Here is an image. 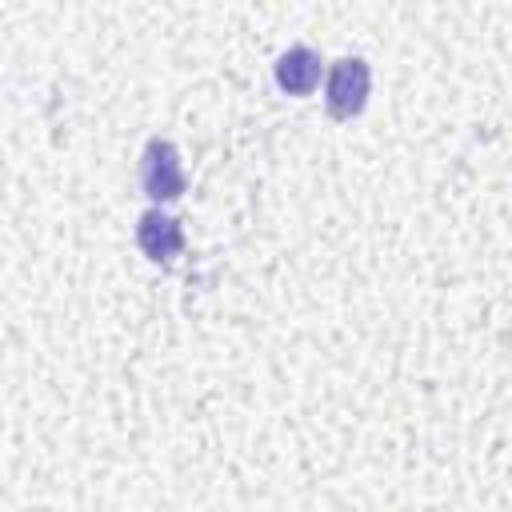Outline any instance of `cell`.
Wrapping results in <instances>:
<instances>
[{
    "label": "cell",
    "instance_id": "277c9868",
    "mask_svg": "<svg viewBox=\"0 0 512 512\" xmlns=\"http://www.w3.org/2000/svg\"><path fill=\"white\" fill-rule=\"evenodd\" d=\"M276 84L288 92V96H308L316 84H320V56L312 48H288L280 60H276Z\"/></svg>",
    "mask_w": 512,
    "mask_h": 512
},
{
    "label": "cell",
    "instance_id": "7a4b0ae2",
    "mask_svg": "<svg viewBox=\"0 0 512 512\" xmlns=\"http://www.w3.org/2000/svg\"><path fill=\"white\" fill-rule=\"evenodd\" d=\"M140 184L152 200H176L184 192V164L168 140H152L140 156Z\"/></svg>",
    "mask_w": 512,
    "mask_h": 512
},
{
    "label": "cell",
    "instance_id": "6da1fadb",
    "mask_svg": "<svg viewBox=\"0 0 512 512\" xmlns=\"http://www.w3.org/2000/svg\"><path fill=\"white\" fill-rule=\"evenodd\" d=\"M368 84H372V72H368L364 60H356V56L336 60L332 72H328V88H324L328 112L336 120H352L368 100Z\"/></svg>",
    "mask_w": 512,
    "mask_h": 512
},
{
    "label": "cell",
    "instance_id": "3957f363",
    "mask_svg": "<svg viewBox=\"0 0 512 512\" xmlns=\"http://www.w3.org/2000/svg\"><path fill=\"white\" fill-rule=\"evenodd\" d=\"M136 244L144 248L148 260H172L180 252V244H184V232H180V224L172 216L144 212L140 224H136Z\"/></svg>",
    "mask_w": 512,
    "mask_h": 512
}]
</instances>
